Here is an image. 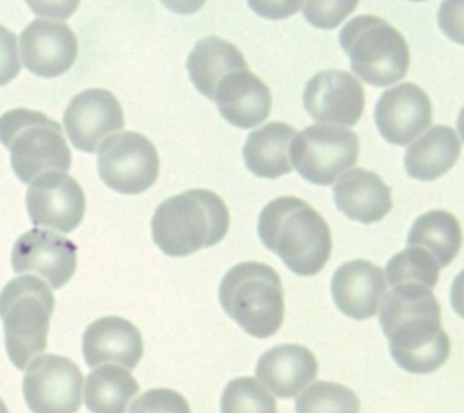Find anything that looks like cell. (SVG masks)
<instances>
[{
    "label": "cell",
    "instance_id": "obj_1",
    "mask_svg": "<svg viewBox=\"0 0 464 413\" xmlns=\"http://www.w3.org/2000/svg\"><path fill=\"white\" fill-rule=\"evenodd\" d=\"M379 322L395 364L408 373H431L450 355L440 304L431 288L417 283L392 286L379 306Z\"/></svg>",
    "mask_w": 464,
    "mask_h": 413
},
{
    "label": "cell",
    "instance_id": "obj_2",
    "mask_svg": "<svg viewBox=\"0 0 464 413\" xmlns=\"http://www.w3.org/2000/svg\"><path fill=\"white\" fill-rule=\"evenodd\" d=\"M257 234L288 270L308 277L319 274L332 254V234L323 216L306 201L283 196L259 214Z\"/></svg>",
    "mask_w": 464,
    "mask_h": 413
},
{
    "label": "cell",
    "instance_id": "obj_3",
    "mask_svg": "<svg viewBox=\"0 0 464 413\" xmlns=\"http://www.w3.org/2000/svg\"><path fill=\"white\" fill-rule=\"evenodd\" d=\"M225 201L212 190L190 188L158 205L150 219L156 246L170 257H185L218 245L228 232Z\"/></svg>",
    "mask_w": 464,
    "mask_h": 413
},
{
    "label": "cell",
    "instance_id": "obj_4",
    "mask_svg": "<svg viewBox=\"0 0 464 413\" xmlns=\"http://www.w3.org/2000/svg\"><path fill=\"white\" fill-rule=\"evenodd\" d=\"M219 304L252 337H272L283 324L285 297L279 274L256 261L232 266L219 283Z\"/></svg>",
    "mask_w": 464,
    "mask_h": 413
},
{
    "label": "cell",
    "instance_id": "obj_5",
    "mask_svg": "<svg viewBox=\"0 0 464 413\" xmlns=\"http://www.w3.org/2000/svg\"><path fill=\"white\" fill-rule=\"evenodd\" d=\"M54 312L51 286L36 275L11 279L0 292V317L4 322L5 351L18 370L47 348L49 321Z\"/></svg>",
    "mask_w": 464,
    "mask_h": 413
},
{
    "label": "cell",
    "instance_id": "obj_6",
    "mask_svg": "<svg viewBox=\"0 0 464 413\" xmlns=\"http://www.w3.org/2000/svg\"><path fill=\"white\" fill-rule=\"evenodd\" d=\"M0 141L11 152V167L22 183L47 170L67 172L71 149L58 121L44 112L13 109L0 116Z\"/></svg>",
    "mask_w": 464,
    "mask_h": 413
},
{
    "label": "cell",
    "instance_id": "obj_7",
    "mask_svg": "<svg viewBox=\"0 0 464 413\" xmlns=\"http://www.w3.org/2000/svg\"><path fill=\"white\" fill-rule=\"evenodd\" d=\"M339 42L353 74L373 87L393 85L408 72L410 49L404 36L379 16L352 18L343 25Z\"/></svg>",
    "mask_w": 464,
    "mask_h": 413
},
{
    "label": "cell",
    "instance_id": "obj_8",
    "mask_svg": "<svg viewBox=\"0 0 464 413\" xmlns=\"http://www.w3.org/2000/svg\"><path fill=\"white\" fill-rule=\"evenodd\" d=\"M359 158V138L334 123H315L295 132L290 161L299 176L314 185H332Z\"/></svg>",
    "mask_w": 464,
    "mask_h": 413
},
{
    "label": "cell",
    "instance_id": "obj_9",
    "mask_svg": "<svg viewBox=\"0 0 464 413\" xmlns=\"http://www.w3.org/2000/svg\"><path fill=\"white\" fill-rule=\"evenodd\" d=\"M96 152L102 181L120 194H141L158 179V150L154 143L140 132H114L100 143Z\"/></svg>",
    "mask_w": 464,
    "mask_h": 413
},
{
    "label": "cell",
    "instance_id": "obj_10",
    "mask_svg": "<svg viewBox=\"0 0 464 413\" xmlns=\"http://www.w3.org/2000/svg\"><path fill=\"white\" fill-rule=\"evenodd\" d=\"M22 391L31 413H76L83 375L71 359L40 353L25 366Z\"/></svg>",
    "mask_w": 464,
    "mask_h": 413
},
{
    "label": "cell",
    "instance_id": "obj_11",
    "mask_svg": "<svg viewBox=\"0 0 464 413\" xmlns=\"http://www.w3.org/2000/svg\"><path fill=\"white\" fill-rule=\"evenodd\" d=\"M25 205L33 225L69 234L83 219L85 194L67 172L47 170L29 183Z\"/></svg>",
    "mask_w": 464,
    "mask_h": 413
},
{
    "label": "cell",
    "instance_id": "obj_12",
    "mask_svg": "<svg viewBox=\"0 0 464 413\" xmlns=\"http://www.w3.org/2000/svg\"><path fill=\"white\" fill-rule=\"evenodd\" d=\"M11 266L16 274H38L51 288H62L76 272V245L47 228H31L13 245Z\"/></svg>",
    "mask_w": 464,
    "mask_h": 413
},
{
    "label": "cell",
    "instance_id": "obj_13",
    "mask_svg": "<svg viewBox=\"0 0 464 413\" xmlns=\"http://www.w3.org/2000/svg\"><path fill=\"white\" fill-rule=\"evenodd\" d=\"M123 109L116 96L105 89L78 92L63 112V129L74 149L96 152L100 143L123 129Z\"/></svg>",
    "mask_w": 464,
    "mask_h": 413
},
{
    "label": "cell",
    "instance_id": "obj_14",
    "mask_svg": "<svg viewBox=\"0 0 464 413\" xmlns=\"http://www.w3.org/2000/svg\"><path fill=\"white\" fill-rule=\"evenodd\" d=\"M306 112L319 123L355 125L364 110V89L346 71H321L314 74L303 92Z\"/></svg>",
    "mask_w": 464,
    "mask_h": 413
},
{
    "label": "cell",
    "instance_id": "obj_15",
    "mask_svg": "<svg viewBox=\"0 0 464 413\" xmlns=\"http://www.w3.org/2000/svg\"><path fill=\"white\" fill-rule=\"evenodd\" d=\"M18 45L27 71L42 78H56L67 72L78 56L76 34L58 20H33L20 33Z\"/></svg>",
    "mask_w": 464,
    "mask_h": 413
},
{
    "label": "cell",
    "instance_id": "obj_16",
    "mask_svg": "<svg viewBox=\"0 0 464 413\" xmlns=\"http://www.w3.org/2000/svg\"><path fill=\"white\" fill-rule=\"evenodd\" d=\"M375 125L381 136L393 145H410L431 125V101L415 83H399L379 98Z\"/></svg>",
    "mask_w": 464,
    "mask_h": 413
},
{
    "label": "cell",
    "instance_id": "obj_17",
    "mask_svg": "<svg viewBox=\"0 0 464 413\" xmlns=\"http://www.w3.org/2000/svg\"><path fill=\"white\" fill-rule=\"evenodd\" d=\"M330 292L335 306L346 317L364 321L379 312L388 281L381 266L366 259H353L334 272Z\"/></svg>",
    "mask_w": 464,
    "mask_h": 413
},
{
    "label": "cell",
    "instance_id": "obj_18",
    "mask_svg": "<svg viewBox=\"0 0 464 413\" xmlns=\"http://www.w3.org/2000/svg\"><path fill=\"white\" fill-rule=\"evenodd\" d=\"M82 351L89 368L114 362L132 370L143 355V339L140 330L130 321L109 315L91 322L85 328Z\"/></svg>",
    "mask_w": 464,
    "mask_h": 413
},
{
    "label": "cell",
    "instance_id": "obj_19",
    "mask_svg": "<svg viewBox=\"0 0 464 413\" xmlns=\"http://www.w3.org/2000/svg\"><path fill=\"white\" fill-rule=\"evenodd\" d=\"M214 101L223 120L237 129L261 125L272 109L268 85L248 69L228 72L218 83Z\"/></svg>",
    "mask_w": 464,
    "mask_h": 413
},
{
    "label": "cell",
    "instance_id": "obj_20",
    "mask_svg": "<svg viewBox=\"0 0 464 413\" xmlns=\"http://www.w3.org/2000/svg\"><path fill=\"white\" fill-rule=\"evenodd\" d=\"M256 377L272 395L292 399L315 382L317 360L301 344H279L259 357Z\"/></svg>",
    "mask_w": 464,
    "mask_h": 413
},
{
    "label": "cell",
    "instance_id": "obj_21",
    "mask_svg": "<svg viewBox=\"0 0 464 413\" xmlns=\"http://www.w3.org/2000/svg\"><path fill=\"white\" fill-rule=\"evenodd\" d=\"M334 201L346 217L370 225L392 210V188L379 174L355 167L334 181Z\"/></svg>",
    "mask_w": 464,
    "mask_h": 413
},
{
    "label": "cell",
    "instance_id": "obj_22",
    "mask_svg": "<svg viewBox=\"0 0 464 413\" xmlns=\"http://www.w3.org/2000/svg\"><path fill=\"white\" fill-rule=\"evenodd\" d=\"M295 129L283 121H270L254 129L243 145V161L246 168L265 179H276L292 172L290 143Z\"/></svg>",
    "mask_w": 464,
    "mask_h": 413
},
{
    "label": "cell",
    "instance_id": "obj_23",
    "mask_svg": "<svg viewBox=\"0 0 464 413\" xmlns=\"http://www.w3.org/2000/svg\"><path fill=\"white\" fill-rule=\"evenodd\" d=\"M460 156V138L448 125H433L410 143L404 152V168L410 178L433 181L446 174Z\"/></svg>",
    "mask_w": 464,
    "mask_h": 413
},
{
    "label": "cell",
    "instance_id": "obj_24",
    "mask_svg": "<svg viewBox=\"0 0 464 413\" xmlns=\"http://www.w3.org/2000/svg\"><path fill=\"white\" fill-rule=\"evenodd\" d=\"M243 69H248V65L241 51L219 36L201 38L187 58V71L192 85L208 100H214L218 83L228 72Z\"/></svg>",
    "mask_w": 464,
    "mask_h": 413
},
{
    "label": "cell",
    "instance_id": "obj_25",
    "mask_svg": "<svg viewBox=\"0 0 464 413\" xmlns=\"http://www.w3.org/2000/svg\"><path fill=\"white\" fill-rule=\"evenodd\" d=\"M140 384L118 364H100L83 380V400L91 413H127Z\"/></svg>",
    "mask_w": 464,
    "mask_h": 413
},
{
    "label": "cell",
    "instance_id": "obj_26",
    "mask_svg": "<svg viewBox=\"0 0 464 413\" xmlns=\"http://www.w3.org/2000/svg\"><path fill=\"white\" fill-rule=\"evenodd\" d=\"M406 243L408 246L428 250L439 261L440 268H444L460 252V223L448 210H430L413 221Z\"/></svg>",
    "mask_w": 464,
    "mask_h": 413
},
{
    "label": "cell",
    "instance_id": "obj_27",
    "mask_svg": "<svg viewBox=\"0 0 464 413\" xmlns=\"http://www.w3.org/2000/svg\"><path fill=\"white\" fill-rule=\"evenodd\" d=\"M440 264L439 261L420 246H408L395 254L384 270L390 286L417 283L433 288L439 281Z\"/></svg>",
    "mask_w": 464,
    "mask_h": 413
},
{
    "label": "cell",
    "instance_id": "obj_28",
    "mask_svg": "<svg viewBox=\"0 0 464 413\" xmlns=\"http://www.w3.org/2000/svg\"><path fill=\"white\" fill-rule=\"evenodd\" d=\"M359 409L355 391L328 380L312 382L295 400V413H359Z\"/></svg>",
    "mask_w": 464,
    "mask_h": 413
},
{
    "label": "cell",
    "instance_id": "obj_29",
    "mask_svg": "<svg viewBox=\"0 0 464 413\" xmlns=\"http://www.w3.org/2000/svg\"><path fill=\"white\" fill-rule=\"evenodd\" d=\"M221 413H277V404L257 379L239 377L225 386Z\"/></svg>",
    "mask_w": 464,
    "mask_h": 413
},
{
    "label": "cell",
    "instance_id": "obj_30",
    "mask_svg": "<svg viewBox=\"0 0 464 413\" xmlns=\"http://www.w3.org/2000/svg\"><path fill=\"white\" fill-rule=\"evenodd\" d=\"M357 5L359 0H304L303 14L312 27L334 29L339 27Z\"/></svg>",
    "mask_w": 464,
    "mask_h": 413
},
{
    "label": "cell",
    "instance_id": "obj_31",
    "mask_svg": "<svg viewBox=\"0 0 464 413\" xmlns=\"http://www.w3.org/2000/svg\"><path fill=\"white\" fill-rule=\"evenodd\" d=\"M127 413H190L185 397L169 388H154L134 399Z\"/></svg>",
    "mask_w": 464,
    "mask_h": 413
},
{
    "label": "cell",
    "instance_id": "obj_32",
    "mask_svg": "<svg viewBox=\"0 0 464 413\" xmlns=\"http://www.w3.org/2000/svg\"><path fill=\"white\" fill-rule=\"evenodd\" d=\"M437 22L450 40L464 45V0H442Z\"/></svg>",
    "mask_w": 464,
    "mask_h": 413
},
{
    "label": "cell",
    "instance_id": "obj_33",
    "mask_svg": "<svg viewBox=\"0 0 464 413\" xmlns=\"http://www.w3.org/2000/svg\"><path fill=\"white\" fill-rule=\"evenodd\" d=\"M22 69L18 56V40L4 25H0V87L13 82Z\"/></svg>",
    "mask_w": 464,
    "mask_h": 413
},
{
    "label": "cell",
    "instance_id": "obj_34",
    "mask_svg": "<svg viewBox=\"0 0 464 413\" xmlns=\"http://www.w3.org/2000/svg\"><path fill=\"white\" fill-rule=\"evenodd\" d=\"M248 7L261 18L285 20L294 16L304 0H246Z\"/></svg>",
    "mask_w": 464,
    "mask_h": 413
},
{
    "label": "cell",
    "instance_id": "obj_35",
    "mask_svg": "<svg viewBox=\"0 0 464 413\" xmlns=\"http://www.w3.org/2000/svg\"><path fill=\"white\" fill-rule=\"evenodd\" d=\"M29 9L45 20H67L78 9L80 0H25Z\"/></svg>",
    "mask_w": 464,
    "mask_h": 413
},
{
    "label": "cell",
    "instance_id": "obj_36",
    "mask_svg": "<svg viewBox=\"0 0 464 413\" xmlns=\"http://www.w3.org/2000/svg\"><path fill=\"white\" fill-rule=\"evenodd\" d=\"M450 301L457 315L464 319V270L457 274V277L453 279V284L450 290Z\"/></svg>",
    "mask_w": 464,
    "mask_h": 413
},
{
    "label": "cell",
    "instance_id": "obj_37",
    "mask_svg": "<svg viewBox=\"0 0 464 413\" xmlns=\"http://www.w3.org/2000/svg\"><path fill=\"white\" fill-rule=\"evenodd\" d=\"M207 0H161V4L178 14H192L198 13Z\"/></svg>",
    "mask_w": 464,
    "mask_h": 413
},
{
    "label": "cell",
    "instance_id": "obj_38",
    "mask_svg": "<svg viewBox=\"0 0 464 413\" xmlns=\"http://www.w3.org/2000/svg\"><path fill=\"white\" fill-rule=\"evenodd\" d=\"M457 130H459V138H460L462 143H464V107L460 109L459 118H457Z\"/></svg>",
    "mask_w": 464,
    "mask_h": 413
},
{
    "label": "cell",
    "instance_id": "obj_39",
    "mask_svg": "<svg viewBox=\"0 0 464 413\" xmlns=\"http://www.w3.org/2000/svg\"><path fill=\"white\" fill-rule=\"evenodd\" d=\"M0 413H9V409H7V406H5V402L0 399Z\"/></svg>",
    "mask_w": 464,
    "mask_h": 413
},
{
    "label": "cell",
    "instance_id": "obj_40",
    "mask_svg": "<svg viewBox=\"0 0 464 413\" xmlns=\"http://www.w3.org/2000/svg\"><path fill=\"white\" fill-rule=\"evenodd\" d=\"M411 2H422V0H411Z\"/></svg>",
    "mask_w": 464,
    "mask_h": 413
}]
</instances>
